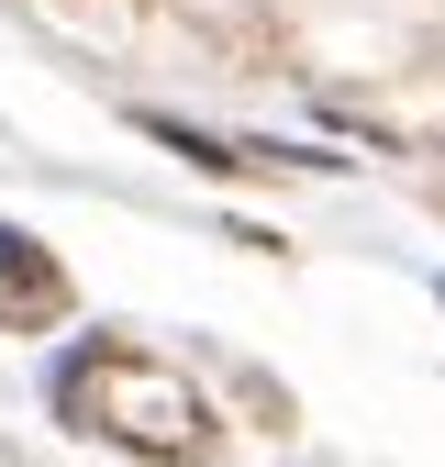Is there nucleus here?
<instances>
[{
	"label": "nucleus",
	"mask_w": 445,
	"mask_h": 467,
	"mask_svg": "<svg viewBox=\"0 0 445 467\" xmlns=\"http://www.w3.org/2000/svg\"><path fill=\"white\" fill-rule=\"evenodd\" d=\"M0 323H67V267L0 223Z\"/></svg>",
	"instance_id": "1"
}]
</instances>
